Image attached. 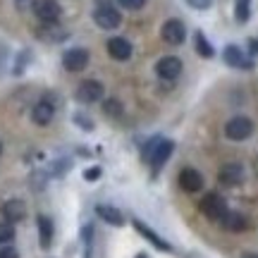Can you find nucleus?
<instances>
[{
	"instance_id": "nucleus-1",
	"label": "nucleus",
	"mask_w": 258,
	"mask_h": 258,
	"mask_svg": "<svg viewBox=\"0 0 258 258\" xmlns=\"http://www.w3.org/2000/svg\"><path fill=\"white\" fill-rule=\"evenodd\" d=\"M172 148H175V144H172L170 139H156V141L146 148V158L151 160L153 172H158V170L167 163V158L172 156Z\"/></svg>"
},
{
	"instance_id": "nucleus-2",
	"label": "nucleus",
	"mask_w": 258,
	"mask_h": 258,
	"mask_svg": "<svg viewBox=\"0 0 258 258\" xmlns=\"http://www.w3.org/2000/svg\"><path fill=\"white\" fill-rule=\"evenodd\" d=\"M199 211L208 218V220H222V215L227 213V203L222 201V196H218V194H206L201 199V203H199Z\"/></svg>"
},
{
	"instance_id": "nucleus-3",
	"label": "nucleus",
	"mask_w": 258,
	"mask_h": 258,
	"mask_svg": "<svg viewBox=\"0 0 258 258\" xmlns=\"http://www.w3.org/2000/svg\"><path fill=\"white\" fill-rule=\"evenodd\" d=\"M251 134H253V122L249 117H244V115H237L225 124V137L232 139V141H244Z\"/></svg>"
},
{
	"instance_id": "nucleus-4",
	"label": "nucleus",
	"mask_w": 258,
	"mask_h": 258,
	"mask_svg": "<svg viewBox=\"0 0 258 258\" xmlns=\"http://www.w3.org/2000/svg\"><path fill=\"white\" fill-rule=\"evenodd\" d=\"M160 36H163V41L170 43V46H182L186 38L184 22H182V19H167L165 24H163V29H160Z\"/></svg>"
},
{
	"instance_id": "nucleus-5",
	"label": "nucleus",
	"mask_w": 258,
	"mask_h": 258,
	"mask_svg": "<svg viewBox=\"0 0 258 258\" xmlns=\"http://www.w3.org/2000/svg\"><path fill=\"white\" fill-rule=\"evenodd\" d=\"M93 22L98 24L101 29H117L122 22V15L117 10L112 8V5H98V8L93 10Z\"/></svg>"
},
{
	"instance_id": "nucleus-6",
	"label": "nucleus",
	"mask_w": 258,
	"mask_h": 258,
	"mask_svg": "<svg viewBox=\"0 0 258 258\" xmlns=\"http://www.w3.org/2000/svg\"><path fill=\"white\" fill-rule=\"evenodd\" d=\"M177 182L182 186V191L186 194H196L203 189V175L199 170H194V167H184V170H179V175H177Z\"/></svg>"
},
{
	"instance_id": "nucleus-7",
	"label": "nucleus",
	"mask_w": 258,
	"mask_h": 258,
	"mask_svg": "<svg viewBox=\"0 0 258 258\" xmlns=\"http://www.w3.org/2000/svg\"><path fill=\"white\" fill-rule=\"evenodd\" d=\"M218 182L222 186H237L244 182V165L241 163H225L218 172Z\"/></svg>"
},
{
	"instance_id": "nucleus-8",
	"label": "nucleus",
	"mask_w": 258,
	"mask_h": 258,
	"mask_svg": "<svg viewBox=\"0 0 258 258\" xmlns=\"http://www.w3.org/2000/svg\"><path fill=\"white\" fill-rule=\"evenodd\" d=\"M86 64H89V50L84 48H70L62 55V67L67 72H82Z\"/></svg>"
},
{
	"instance_id": "nucleus-9",
	"label": "nucleus",
	"mask_w": 258,
	"mask_h": 258,
	"mask_svg": "<svg viewBox=\"0 0 258 258\" xmlns=\"http://www.w3.org/2000/svg\"><path fill=\"white\" fill-rule=\"evenodd\" d=\"M156 72L160 79H167V82H172V79H177L179 74H182V60L175 55H165L160 57L156 64Z\"/></svg>"
},
{
	"instance_id": "nucleus-10",
	"label": "nucleus",
	"mask_w": 258,
	"mask_h": 258,
	"mask_svg": "<svg viewBox=\"0 0 258 258\" xmlns=\"http://www.w3.org/2000/svg\"><path fill=\"white\" fill-rule=\"evenodd\" d=\"M34 15H36L41 22L53 24V22L60 19L62 10H60V5H57V0H36V5H34Z\"/></svg>"
},
{
	"instance_id": "nucleus-11",
	"label": "nucleus",
	"mask_w": 258,
	"mask_h": 258,
	"mask_svg": "<svg viewBox=\"0 0 258 258\" xmlns=\"http://www.w3.org/2000/svg\"><path fill=\"white\" fill-rule=\"evenodd\" d=\"M103 84L96 82V79H86V82L79 84V89H77V101L82 103H96L103 98Z\"/></svg>"
},
{
	"instance_id": "nucleus-12",
	"label": "nucleus",
	"mask_w": 258,
	"mask_h": 258,
	"mask_svg": "<svg viewBox=\"0 0 258 258\" xmlns=\"http://www.w3.org/2000/svg\"><path fill=\"white\" fill-rule=\"evenodd\" d=\"M24 215H27V206H24V201H19V199H10V201L3 203V218H5V222H19L24 220Z\"/></svg>"
},
{
	"instance_id": "nucleus-13",
	"label": "nucleus",
	"mask_w": 258,
	"mask_h": 258,
	"mask_svg": "<svg viewBox=\"0 0 258 258\" xmlns=\"http://www.w3.org/2000/svg\"><path fill=\"white\" fill-rule=\"evenodd\" d=\"M53 115H55V105L50 101H38L34 108H31V120L36 122V124H50V120H53Z\"/></svg>"
},
{
	"instance_id": "nucleus-14",
	"label": "nucleus",
	"mask_w": 258,
	"mask_h": 258,
	"mask_svg": "<svg viewBox=\"0 0 258 258\" xmlns=\"http://www.w3.org/2000/svg\"><path fill=\"white\" fill-rule=\"evenodd\" d=\"M108 53H110L112 60H129L132 57V43H129L127 38H120V36H115L108 41Z\"/></svg>"
},
{
	"instance_id": "nucleus-15",
	"label": "nucleus",
	"mask_w": 258,
	"mask_h": 258,
	"mask_svg": "<svg viewBox=\"0 0 258 258\" xmlns=\"http://www.w3.org/2000/svg\"><path fill=\"white\" fill-rule=\"evenodd\" d=\"M222 57H225V62L230 64V67H239V70H251V67H253V62H251L249 57L241 53V48H237V46H227L225 53H222Z\"/></svg>"
},
{
	"instance_id": "nucleus-16",
	"label": "nucleus",
	"mask_w": 258,
	"mask_h": 258,
	"mask_svg": "<svg viewBox=\"0 0 258 258\" xmlns=\"http://www.w3.org/2000/svg\"><path fill=\"white\" fill-rule=\"evenodd\" d=\"M220 225L225 227V230H230V232H244L246 227H249V220H246L241 213H237V211H227L225 215H222Z\"/></svg>"
},
{
	"instance_id": "nucleus-17",
	"label": "nucleus",
	"mask_w": 258,
	"mask_h": 258,
	"mask_svg": "<svg viewBox=\"0 0 258 258\" xmlns=\"http://www.w3.org/2000/svg\"><path fill=\"white\" fill-rule=\"evenodd\" d=\"M134 227H137V232H139V234H141V237H146V239L151 241V244H153L156 249H163V251H170V249H172V246H170V244H167L165 239H160V237H158L156 232L151 230V227H146L144 222L134 220Z\"/></svg>"
},
{
	"instance_id": "nucleus-18",
	"label": "nucleus",
	"mask_w": 258,
	"mask_h": 258,
	"mask_svg": "<svg viewBox=\"0 0 258 258\" xmlns=\"http://www.w3.org/2000/svg\"><path fill=\"white\" fill-rule=\"evenodd\" d=\"M36 222H38V241H41L43 249H48L53 244V222L46 215H38Z\"/></svg>"
},
{
	"instance_id": "nucleus-19",
	"label": "nucleus",
	"mask_w": 258,
	"mask_h": 258,
	"mask_svg": "<svg viewBox=\"0 0 258 258\" xmlns=\"http://www.w3.org/2000/svg\"><path fill=\"white\" fill-rule=\"evenodd\" d=\"M96 213H98V218H101V220H105L108 225H112V227H122V225H124L122 213L117 211V208H112V206H98Z\"/></svg>"
},
{
	"instance_id": "nucleus-20",
	"label": "nucleus",
	"mask_w": 258,
	"mask_h": 258,
	"mask_svg": "<svg viewBox=\"0 0 258 258\" xmlns=\"http://www.w3.org/2000/svg\"><path fill=\"white\" fill-rule=\"evenodd\" d=\"M251 17V0H234V19L244 24Z\"/></svg>"
},
{
	"instance_id": "nucleus-21",
	"label": "nucleus",
	"mask_w": 258,
	"mask_h": 258,
	"mask_svg": "<svg viewBox=\"0 0 258 258\" xmlns=\"http://www.w3.org/2000/svg\"><path fill=\"white\" fill-rule=\"evenodd\" d=\"M196 50H199V55L201 57H213L215 55V50H213V46L208 43V38L203 36V31L196 34Z\"/></svg>"
},
{
	"instance_id": "nucleus-22",
	"label": "nucleus",
	"mask_w": 258,
	"mask_h": 258,
	"mask_svg": "<svg viewBox=\"0 0 258 258\" xmlns=\"http://www.w3.org/2000/svg\"><path fill=\"white\" fill-rule=\"evenodd\" d=\"M103 112L108 115V117H120V112H122V105H120V101H105L103 103Z\"/></svg>"
},
{
	"instance_id": "nucleus-23",
	"label": "nucleus",
	"mask_w": 258,
	"mask_h": 258,
	"mask_svg": "<svg viewBox=\"0 0 258 258\" xmlns=\"http://www.w3.org/2000/svg\"><path fill=\"white\" fill-rule=\"evenodd\" d=\"M15 237V227L12 222H0V244H8Z\"/></svg>"
},
{
	"instance_id": "nucleus-24",
	"label": "nucleus",
	"mask_w": 258,
	"mask_h": 258,
	"mask_svg": "<svg viewBox=\"0 0 258 258\" xmlns=\"http://www.w3.org/2000/svg\"><path fill=\"white\" fill-rule=\"evenodd\" d=\"M117 3H120L124 10H141L146 0H117Z\"/></svg>"
},
{
	"instance_id": "nucleus-25",
	"label": "nucleus",
	"mask_w": 258,
	"mask_h": 258,
	"mask_svg": "<svg viewBox=\"0 0 258 258\" xmlns=\"http://www.w3.org/2000/svg\"><path fill=\"white\" fill-rule=\"evenodd\" d=\"M194 10H208L213 5V0H186Z\"/></svg>"
},
{
	"instance_id": "nucleus-26",
	"label": "nucleus",
	"mask_w": 258,
	"mask_h": 258,
	"mask_svg": "<svg viewBox=\"0 0 258 258\" xmlns=\"http://www.w3.org/2000/svg\"><path fill=\"white\" fill-rule=\"evenodd\" d=\"M0 258H19V253L12 246H3L0 249Z\"/></svg>"
},
{
	"instance_id": "nucleus-27",
	"label": "nucleus",
	"mask_w": 258,
	"mask_h": 258,
	"mask_svg": "<svg viewBox=\"0 0 258 258\" xmlns=\"http://www.w3.org/2000/svg\"><path fill=\"white\" fill-rule=\"evenodd\" d=\"M84 177H86L89 182L98 179V177H101V167H91V170H86V172H84Z\"/></svg>"
},
{
	"instance_id": "nucleus-28",
	"label": "nucleus",
	"mask_w": 258,
	"mask_h": 258,
	"mask_svg": "<svg viewBox=\"0 0 258 258\" xmlns=\"http://www.w3.org/2000/svg\"><path fill=\"white\" fill-rule=\"evenodd\" d=\"M77 122H79V124H84L86 129H93V122L86 120V117H82V115H77Z\"/></svg>"
},
{
	"instance_id": "nucleus-29",
	"label": "nucleus",
	"mask_w": 258,
	"mask_h": 258,
	"mask_svg": "<svg viewBox=\"0 0 258 258\" xmlns=\"http://www.w3.org/2000/svg\"><path fill=\"white\" fill-rule=\"evenodd\" d=\"M251 50H253V53H258V41H251Z\"/></svg>"
},
{
	"instance_id": "nucleus-30",
	"label": "nucleus",
	"mask_w": 258,
	"mask_h": 258,
	"mask_svg": "<svg viewBox=\"0 0 258 258\" xmlns=\"http://www.w3.org/2000/svg\"><path fill=\"white\" fill-rule=\"evenodd\" d=\"M241 258H258V253H244Z\"/></svg>"
},
{
	"instance_id": "nucleus-31",
	"label": "nucleus",
	"mask_w": 258,
	"mask_h": 258,
	"mask_svg": "<svg viewBox=\"0 0 258 258\" xmlns=\"http://www.w3.org/2000/svg\"><path fill=\"white\" fill-rule=\"evenodd\" d=\"M137 258H148V256H146V253H139V256H137Z\"/></svg>"
},
{
	"instance_id": "nucleus-32",
	"label": "nucleus",
	"mask_w": 258,
	"mask_h": 258,
	"mask_svg": "<svg viewBox=\"0 0 258 258\" xmlns=\"http://www.w3.org/2000/svg\"><path fill=\"white\" fill-rule=\"evenodd\" d=\"M0 153H3V144H0Z\"/></svg>"
}]
</instances>
